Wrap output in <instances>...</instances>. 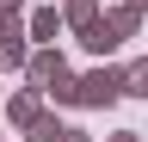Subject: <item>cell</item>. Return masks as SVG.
<instances>
[{
  "mask_svg": "<svg viewBox=\"0 0 148 142\" xmlns=\"http://www.w3.org/2000/svg\"><path fill=\"white\" fill-rule=\"evenodd\" d=\"M80 43L92 49V56H111V49L123 43V31L111 25V12H99V19H92V25H80Z\"/></svg>",
  "mask_w": 148,
  "mask_h": 142,
  "instance_id": "5",
  "label": "cell"
},
{
  "mask_svg": "<svg viewBox=\"0 0 148 142\" xmlns=\"http://www.w3.org/2000/svg\"><path fill=\"white\" fill-rule=\"evenodd\" d=\"M62 31H68V6H56V0L31 6V37H37V43H56Z\"/></svg>",
  "mask_w": 148,
  "mask_h": 142,
  "instance_id": "4",
  "label": "cell"
},
{
  "mask_svg": "<svg viewBox=\"0 0 148 142\" xmlns=\"http://www.w3.org/2000/svg\"><path fill=\"white\" fill-rule=\"evenodd\" d=\"M123 93H130V68L99 62V68H86V74H80V105H86V111H105V105H117Z\"/></svg>",
  "mask_w": 148,
  "mask_h": 142,
  "instance_id": "2",
  "label": "cell"
},
{
  "mask_svg": "<svg viewBox=\"0 0 148 142\" xmlns=\"http://www.w3.org/2000/svg\"><path fill=\"white\" fill-rule=\"evenodd\" d=\"M25 86H37L43 99H56V105H80V74L68 68V56L56 43H37L31 49V62H25Z\"/></svg>",
  "mask_w": 148,
  "mask_h": 142,
  "instance_id": "1",
  "label": "cell"
},
{
  "mask_svg": "<svg viewBox=\"0 0 148 142\" xmlns=\"http://www.w3.org/2000/svg\"><path fill=\"white\" fill-rule=\"evenodd\" d=\"M130 93H136V99H148V56H136V62H130Z\"/></svg>",
  "mask_w": 148,
  "mask_h": 142,
  "instance_id": "10",
  "label": "cell"
},
{
  "mask_svg": "<svg viewBox=\"0 0 148 142\" xmlns=\"http://www.w3.org/2000/svg\"><path fill=\"white\" fill-rule=\"evenodd\" d=\"M111 25H117V31H123V43H130V37L142 31V6H130V0H117V6H111Z\"/></svg>",
  "mask_w": 148,
  "mask_h": 142,
  "instance_id": "7",
  "label": "cell"
},
{
  "mask_svg": "<svg viewBox=\"0 0 148 142\" xmlns=\"http://www.w3.org/2000/svg\"><path fill=\"white\" fill-rule=\"evenodd\" d=\"M0 6H6V12H18V6H25V0H0Z\"/></svg>",
  "mask_w": 148,
  "mask_h": 142,
  "instance_id": "13",
  "label": "cell"
},
{
  "mask_svg": "<svg viewBox=\"0 0 148 142\" xmlns=\"http://www.w3.org/2000/svg\"><path fill=\"white\" fill-rule=\"evenodd\" d=\"M142 142H148V130H142Z\"/></svg>",
  "mask_w": 148,
  "mask_h": 142,
  "instance_id": "15",
  "label": "cell"
},
{
  "mask_svg": "<svg viewBox=\"0 0 148 142\" xmlns=\"http://www.w3.org/2000/svg\"><path fill=\"white\" fill-rule=\"evenodd\" d=\"M56 142H92V136H86V130H74V123H68V130L56 136Z\"/></svg>",
  "mask_w": 148,
  "mask_h": 142,
  "instance_id": "11",
  "label": "cell"
},
{
  "mask_svg": "<svg viewBox=\"0 0 148 142\" xmlns=\"http://www.w3.org/2000/svg\"><path fill=\"white\" fill-rule=\"evenodd\" d=\"M105 142H142V130H117V136H105Z\"/></svg>",
  "mask_w": 148,
  "mask_h": 142,
  "instance_id": "12",
  "label": "cell"
},
{
  "mask_svg": "<svg viewBox=\"0 0 148 142\" xmlns=\"http://www.w3.org/2000/svg\"><path fill=\"white\" fill-rule=\"evenodd\" d=\"M130 6H142V12H148V0H130Z\"/></svg>",
  "mask_w": 148,
  "mask_h": 142,
  "instance_id": "14",
  "label": "cell"
},
{
  "mask_svg": "<svg viewBox=\"0 0 148 142\" xmlns=\"http://www.w3.org/2000/svg\"><path fill=\"white\" fill-rule=\"evenodd\" d=\"M31 62V19L0 6V68H25Z\"/></svg>",
  "mask_w": 148,
  "mask_h": 142,
  "instance_id": "3",
  "label": "cell"
},
{
  "mask_svg": "<svg viewBox=\"0 0 148 142\" xmlns=\"http://www.w3.org/2000/svg\"><path fill=\"white\" fill-rule=\"evenodd\" d=\"M62 6H68V31H80V25L99 19V0H62Z\"/></svg>",
  "mask_w": 148,
  "mask_h": 142,
  "instance_id": "8",
  "label": "cell"
},
{
  "mask_svg": "<svg viewBox=\"0 0 148 142\" xmlns=\"http://www.w3.org/2000/svg\"><path fill=\"white\" fill-rule=\"evenodd\" d=\"M62 130H68V123H62V117H56V111H43V117H37V123H31V130H25V136H31V142H56V136H62Z\"/></svg>",
  "mask_w": 148,
  "mask_h": 142,
  "instance_id": "9",
  "label": "cell"
},
{
  "mask_svg": "<svg viewBox=\"0 0 148 142\" xmlns=\"http://www.w3.org/2000/svg\"><path fill=\"white\" fill-rule=\"evenodd\" d=\"M37 117H43V93H37V86H25V93L6 99V123H12V130H31Z\"/></svg>",
  "mask_w": 148,
  "mask_h": 142,
  "instance_id": "6",
  "label": "cell"
}]
</instances>
